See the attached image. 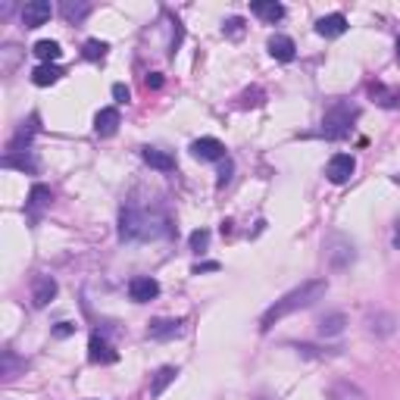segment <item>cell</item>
Returning <instances> with one entry per match:
<instances>
[{
	"mask_svg": "<svg viewBox=\"0 0 400 400\" xmlns=\"http://www.w3.org/2000/svg\"><path fill=\"white\" fill-rule=\"evenodd\" d=\"M50 203V188L47 185H35L32 191H28V200H25V213L32 216V219H38L41 210H44Z\"/></svg>",
	"mask_w": 400,
	"mask_h": 400,
	"instance_id": "obj_17",
	"label": "cell"
},
{
	"mask_svg": "<svg viewBox=\"0 0 400 400\" xmlns=\"http://www.w3.org/2000/svg\"><path fill=\"white\" fill-rule=\"evenodd\" d=\"M394 247H397V250H400V219L394 222Z\"/></svg>",
	"mask_w": 400,
	"mask_h": 400,
	"instance_id": "obj_35",
	"label": "cell"
},
{
	"mask_svg": "<svg viewBox=\"0 0 400 400\" xmlns=\"http://www.w3.org/2000/svg\"><path fill=\"white\" fill-rule=\"evenodd\" d=\"M344 32H347V19L341 16V13L322 16V19L316 23V35H322V38H341Z\"/></svg>",
	"mask_w": 400,
	"mask_h": 400,
	"instance_id": "obj_15",
	"label": "cell"
},
{
	"mask_svg": "<svg viewBox=\"0 0 400 400\" xmlns=\"http://www.w3.org/2000/svg\"><path fill=\"white\" fill-rule=\"evenodd\" d=\"M35 50V56H38L41 63H56L63 56V50H60V44L56 41H38V44L32 47Z\"/></svg>",
	"mask_w": 400,
	"mask_h": 400,
	"instance_id": "obj_25",
	"label": "cell"
},
{
	"mask_svg": "<svg viewBox=\"0 0 400 400\" xmlns=\"http://www.w3.org/2000/svg\"><path fill=\"white\" fill-rule=\"evenodd\" d=\"M222 32H225V35H231V38H238V35L244 32V19H229Z\"/></svg>",
	"mask_w": 400,
	"mask_h": 400,
	"instance_id": "obj_29",
	"label": "cell"
},
{
	"mask_svg": "<svg viewBox=\"0 0 400 400\" xmlns=\"http://www.w3.org/2000/svg\"><path fill=\"white\" fill-rule=\"evenodd\" d=\"M353 172H356V159L351 154H334L329 159V166H325V176H329L332 185H344V181H351Z\"/></svg>",
	"mask_w": 400,
	"mask_h": 400,
	"instance_id": "obj_5",
	"label": "cell"
},
{
	"mask_svg": "<svg viewBox=\"0 0 400 400\" xmlns=\"http://www.w3.org/2000/svg\"><path fill=\"white\" fill-rule=\"evenodd\" d=\"M353 119H356V110H351V107H344V104L332 107V110L325 113V119H322V135L332 138V141L347 138L351 135V122Z\"/></svg>",
	"mask_w": 400,
	"mask_h": 400,
	"instance_id": "obj_3",
	"label": "cell"
},
{
	"mask_svg": "<svg viewBox=\"0 0 400 400\" xmlns=\"http://www.w3.org/2000/svg\"><path fill=\"white\" fill-rule=\"evenodd\" d=\"M366 329H369V334H375V338H391V334L397 332V319L391 316V313H375V316L366 319Z\"/></svg>",
	"mask_w": 400,
	"mask_h": 400,
	"instance_id": "obj_13",
	"label": "cell"
},
{
	"mask_svg": "<svg viewBox=\"0 0 400 400\" xmlns=\"http://www.w3.org/2000/svg\"><path fill=\"white\" fill-rule=\"evenodd\" d=\"M329 400H366V394L353 382H334L329 388Z\"/></svg>",
	"mask_w": 400,
	"mask_h": 400,
	"instance_id": "obj_22",
	"label": "cell"
},
{
	"mask_svg": "<svg viewBox=\"0 0 400 400\" xmlns=\"http://www.w3.org/2000/svg\"><path fill=\"white\" fill-rule=\"evenodd\" d=\"M191 154L203 159V163H219V159H229L225 157V144L219 138H198V141L191 144Z\"/></svg>",
	"mask_w": 400,
	"mask_h": 400,
	"instance_id": "obj_7",
	"label": "cell"
},
{
	"mask_svg": "<svg viewBox=\"0 0 400 400\" xmlns=\"http://www.w3.org/2000/svg\"><path fill=\"white\" fill-rule=\"evenodd\" d=\"M176 375H178V369H176V366H163V369H159V372L154 375V384H150V394L159 397L166 388H169L172 382H176Z\"/></svg>",
	"mask_w": 400,
	"mask_h": 400,
	"instance_id": "obj_24",
	"label": "cell"
},
{
	"mask_svg": "<svg viewBox=\"0 0 400 400\" xmlns=\"http://www.w3.org/2000/svg\"><path fill=\"white\" fill-rule=\"evenodd\" d=\"M325 257H329L332 269H347L356 260V250L344 235H332L329 241H325Z\"/></svg>",
	"mask_w": 400,
	"mask_h": 400,
	"instance_id": "obj_4",
	"label": "cell"
},
{
	"mask_svg": "<svg viewBox=\"0 0 400 400\" xmlns=\"http://www.w3.org/2000/svg\"><path fill=\"white\" fill-rule=\"evenodd\" d=\"M119 122H122L119 110H116V107H107V110H100L97 116H94V132H97L100 138H113L116 128H119Z\"/></svg>",
	"mask_w": 400,
	"mask_h": 400,
	"instance_id": "obj_11",
	"label": "cell"
},
{
	"mask_svg": "<svg viewBox=\"0 0 400 400\" xmlns=\"http://www.w3.org/2000/svg\"><path fill=\"white\" fill-rule=\"evenodd\" d=\"M113 97H116V104H128V100H132V91H128L126 85H113Z\"/></svg>",
	"mask_w": 400,
	"mask_h": 400,
	"instance_id": "obj_30",
	"label": "cell"
},
{
	"mask_svg": "<svg viewBox=\"0 0 400 400\" xmlns=\"http://www.w3.org/2000/svg\"><path fill=\"white\" fill-rule=\"evenodd\" d=\"M141 157H144V163L147 166H154V169L159 172H169V169H176V159H172L166 150H157V147H144L141 150Z\"/></svg>",
	"mask_w": 400,
	"mask_h": 400,
	"instance_id": "obj_21",
	"label": "cell"
},
{
	"mask_svg": "<svg viewBox=\"0 0 400 400\" xmlns=\"http://www.w3.org/2000/svg\"><path fill=\"white\" fill-rule=\"evenodd\" d=\"M369 94H372V100L378 107H384V110H397L400 107V88H388V85L375 82L372 88H369Z\"/></svg>",
	"mask_w": 400,
	"mask_h": 400,
	"instance_id": "obj_16",
	"label": "cell"
},
{
	"mask_svg": "<svg viewBox=\"0 0 400 400\" xmlns=\"http://www.w3.org/2000/svg\"><path fill=\"white\" fill-rule=\"evenodd\" d=\"M163 231L154 229V219L141 213L138 207H122L119 213V241H135V238H159Z\"/></svg>",
	"mask_w": 400,
	"mask_h": 400,
	"instance_id": "obj_2",
	"label": "cell"
},
{
	"mask_svg": "<svg viewBox=\"0 0 400 400\" xmlns=\"http://www.w3.org/2000/svg\"><path fill=\"white\" fill-rule=\"evenodd\" d=\"M397 56H400V38H397Z\"/></svg>",
	"mask_w": 400,
	"mask_h": 400,
	"instance_id": "obj_36",
	"label": "cell"
},
{
	"mask_svg": "<svg viewBox=\"0 0 400 400\" xmlns=\"http://www.w3.org/2000/svg\"><path fill=\"white\" fill-rule=\"evenodd\" d=\"M194 272H219V263H200V266H194Z\"/></svg>",
	"mask_w": 400,
	"mask_h": 400,
	"instance_id": "obj_34",
	"label": "cell"
},
{
	"mask_svg": "<svg viewBox=\"0 0 400 400\" xmlns=\"http://www.w3.org/2000/svg\"><path fill=\"white\" fill-rule=\"evenodd\" d=\"M107 50H110V44L107 41H97V38H91V41H85V60H104L107 56Z\"/></svg>",
	"mask_w": 400,
	"mask_h": 400,
	"instance_id": "obj_26",
	"label": "cell"
},
{
	"mask_svg": "<svg viewBox=\"0 0 400 400\" xmlns=\"http://www.w3.org/2000/svg\"><path fill=\"white\" fill-rule=\"evenodd\" d=\"M150 338L154 341H169V338H178L181 334V322L178 319H157V322H150Z\"/></svg>",
	"mask_w": 400,
	"mask_h": 400,
	"instance_id": "obj_18",
	"label": "cell"
},
{
	"mask_svg": "<svg viewBox=\"0 0 400 400\" xmlns=\"http://www.w3.org/2000/svg\"><path fill=\"white\" fill-rule=\"evenodd\" d=\"M231 169H235V166H231V159H225L222 163V172H219V188H225L231 181Z\"/></svg>",
	"mask_w": 400,
	"mask_h": 400,
	"instance_id": "obj_31",
	"label": "cell"
},
{
	"mask_svg": "<svg viewBox=\"0 0 400 400\" xmlns=\"http://www.w3.org/2000/svg\"><path fill=\"white\" fill-rule=\"evenodd\" d=\"M269 54H272L279 63H291L297 56V47L288 35H272V38H269Z\"/></svg>",
	"mask_w": 400,
	"mask_h": 400,
	"instance_id": "obj_14",
	"label": "cell"
},
{
	"mask_svg": "<svg viewBox=\"0 0 400 400\" xmlns=\"http://www.w3.org/2000/svg\"><path fill=\"white\" fill-rule=\"evenodd\" d=\"M63 78V69L56 66V63H41L38 69L32 72V82L38 85V88H47V85H56Z\"/></svg>",
	"mask_w": 400,
	"mask_h": 400,
	"instance_id": "obj_19",
	"label": "cell"
},
{
	"mask_svg": "<svg viewBox=\"0 0 400 400\" xmlns=\"http://www.w3.org/2000/svg\"><path fill=\"white\" fill-rule=\"evenodd\" d=\"M344 325H347L344 313H329V316L319 319V334H322V338H338V334L344 332Z\"/></svg>",
	"mask_w": 400,
	"mask_h": 400,
	"instance_id": "obj_20",
	"label": "cell"
},
{
	"mask_svg": "<svg viewBox=\"0 0 400 400\" xmlns=\"http://www.w3.org/2000/svg\"><path fill=\"white\" fill-rule=\"evenodd\" d=\"M128 297L135 303H150L159 297V281L150 279V275H138V279L128 281Z\"/></svg>",
	"mask_w": 400,
	"mask_h": 400,
	"instance_id": "obj_6",
	"label": "cell"
},
{
	"mask_svg": "<svg viewBox=\"0 0 400 400\" xmlns=\"http://www.w3.org/2000/svg\"><path fill=\"white\" fill-rule=\"evenodd\" d=\"M60 13L66 16V23H82V19L91 13V4H85V0H63Z\"/></svg>",
	"mask_w": 400,
	"mask_h": 400,
	"instance_id": "obj_23",
	"label": "cell"
},
{
	"mask_svg": "<svg viewBox=\"0 0 400 400\" xmlns=\"http://www.w3.org/2000/svg\"><path fill=\"white\" fill-rule=\"evenodd\" d=\"M250 13H253V16H260L263 23H272V25L285 19V6L275 4V0H253V4H250Z\"/></svg>",
	"mask_w": 400,
	"mask_h": 400,
	"instance_id": "obj_12",
	"label": "cell"
},
{
	"mask_svg": "<svg viewBox=\"0 0 400 400\" xmlns=\"http://www.w3.org/2000/svg\"><path fill=\"white\" fill-rule=\"evenodd\" d=\"M4 166H16V169H23V172H25V169H28V172L38 169V163H35V159L28 157V154H25V157H13V154H6V157H4Z\"/></svg>",
	"mask_w": 400,
	"mask_h": 400,
	"instance_id": "obj_27",
	"label": "cell"
},
{
	"mask_svg": "<svg viewBox=\"0 0 400 400\" xmlns=\"http://www.w3.org/2000/svg\"><path fill=\"white\" fill-rule=\"evenodd\" d=\"M325 291H329V281H325V279L303 281L301 288L288 291V294L281 297V301H275L272 307H269V310L263 313V319H260V329L269 332L275 322H281V319L291 316V313H297V310H310L316 301H322Z\"/></svg>",
	"mask_w": 400,
	"mask_h": 400,
	"instance_id": "obj_1",
	"label": "cell"
},
{
	"mask_svg": "<svg viewBox=\"0 0 400 400\" xmlns=\"http://www.w3.org/2000/svg\"><path fill=\"white\" fill-rule=\"evenodd\" d=\"M23 25L25 28H38V25H44L50 16H54V6L47 4V0H32V4H25L23 6Z\"/></svg>",
	"mask_w": 400,
	"mask_h": 400,
	"instance_id": "obj_8",
	"label": "cell"
},
{
	"mask_svg": "<svg viewBox=\"0 0 400 400\" xmlns=\"http://www.w3.org/2000/svg\"><path fill=\"white\" fill-rule=\"evenodd\" d=\"M54 297H56V279L54 275H38L32 285V303L41 310V307H47Z\"/></svg>",
	"mask_w": 400,
	"mask_h": 400,
	"instance_id": "obj_10",
	"label": "cell"
},
{
	"mask_svg": "<svg viewBox=\"0 0 400 400\" xmlns=\"http://www.w3.org/2000/svg\"><path fill=\"white\" fill-rule=\"evenodd\" d=\"M88 360H91V363H100V366H110V363L119 360V353L113 351L107 338H100V334H91V341H88Z\"/></svg>",
	"mask_w": 400,
	"mask_h": 400,
	"instance_id": "obj_9",
	"label": "cell"
},
{
	"mask_svg": "<svg viewBox=\"0 0 400 400\" xmlns=\"http://www.w3.org/2000/svg\"><path fill=\"white\" fill-rule=\"evenodd\" d=\"M144 85H147V88H150V91H157V88H163V75H159V72H150V75H147V82H144Z\"/></svg>",
	"mask_w": 400,
	"mask_h": 400,
	"instance_id": "obj_33",
	"label": "cell"
},
{
	"mask_svg": "<svg viewBox=\"0 0 400 400\" xmlns=\"http://www.w3.org/2000/svg\"><path fill=\"white\" fill-rule=\"evenodd\" d=\"M207 244H210V231L207 229H198V231H194V235H191V250H207Z\"/></svg>",
	"mask_w": 400,
	"mask_h": 400,
	"instance_id": "obj_28",
	"label": "cell"
},
{
	"mask_svg": "<svg viewBox=\"0 0 400 400\" xmlns=\"http://www.w3.org/2000/svg\"><path fill=\"white\" fill-rule=\"evenodd\" d=\"M72 332H75V325H72V322H56V329H54L56 338H69Z\"/></svg>",
	"mask_w": 400,
	"mask_h": 400,
	"instance_id": "obj_32",
	"label": "cell"
}]
</instances>
